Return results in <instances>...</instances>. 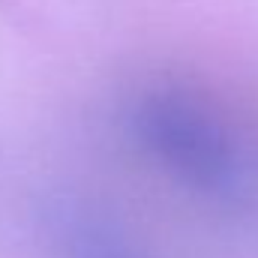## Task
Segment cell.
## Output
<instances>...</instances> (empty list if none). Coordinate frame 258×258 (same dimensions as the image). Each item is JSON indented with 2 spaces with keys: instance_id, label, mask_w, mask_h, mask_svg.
<instances>
[{
  "instance_id": "6da1fadb",
  "label": "cell",
  "mask_w": 258,
  "mask_h": 258,
  "mask_svg": "<svg viewBox=\"0 0 258 258\" xmlns=\"http://www.w3.org/2000/svg\"><path fill=\"white\" fill-rule=\"evenodd\" d=\"M129 129L180 183L219 198L240 189V141L210 99L180 84H153L132 99Z\"/></svg>"
},
{
  "instance_id": "7a4b0ae2",
  "label": "cell",
  "mask_w": 258,
  "mask_h": 258,
  "mask_svg": "<svg viewBox=\"0 0 258 258\" xmlns=\"http://www.w3.org/2000/svg\"><path fill=\"white\" fill-rule=\"evenodd\" d=\"M51 234L63 258H144L102 216L84 207H54Z\"/></svg>"
}]
</instances>
